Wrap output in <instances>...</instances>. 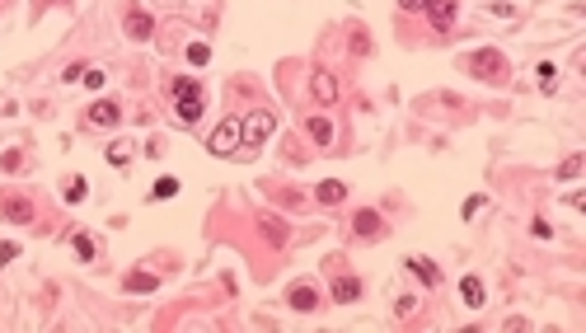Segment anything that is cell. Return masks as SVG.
Instances as JSON below:
<instances>
[{"label":"cell","mask_w":586,"mask_h":333,"mask_svg":"<svg viewBox=\"0 0 586 333\" xmlns=\"http://www.w3.org/2000/svg\"><path fill=\"white\" fill-rule=\"evenodd\" d=\"M174 104H179V122H197L202 118V85L197 80H174Z\"/></svg>","instance_id":"cell-1"},{"label":"cell","mask_w":586,"mask_h":333,"mask_svg":"<svg viewBox=\"0 0 586 333\" xmlns=\"http://www.w3.org/2000/svg\"><path fill=\"white\" fill-rule=\"evenodd\" d=\"M272 127H277V118H272L267 108H258V113H249L244 122H239V141L253 150V146H263L267 136H272Z\"/></svg>","instance_id":"cell-2"},{"label":"cell","mask_w":586,"mask_h":333,"mask_svg":"<svg viewBox=\"0 0 586 333\" xmlns=\"http://www.w3.org/2000/svg\"><path fill=\"white\" fill-rule=\"evenodd\" d=\"M469 71H474L478 80H507V57L497 48H483V52L469 57Z\"/></svg>","instance_id":"cell-3"},{"label":"cell","mask_w":586,"mask_h":333,"mask_svg":"<svg viewBox=\"0 0 586 333\" xmlns=\"http://www.w3.org/2000/svg\"><path fill=\"white\" fill-rule=\"evenodd\" d=\"M239 146H244V141H239V122L230 118V122H221V127L211 132V141H207V150H211V155H235Z\"/></svg>","instance_id":"cell-4"},{"label":"cell","mask_w":586,"mask_h":333,"mask_svg":"<svg viewBox=\"0 0 586 333\" xmlns=\"http://www.w3.org/2000/svg\"><path fill=\"white\" fill-rule=\"evenodd\" d=\"M0 216L10 225H29L33 221V206L24 202V197H0Z\"/></svg>","instance_id":"cell-5"},{"label":"cell","mask_w":586,"mask_h":333,"mask_svg":"<svg viewBox=\"0 0 586 333\" xmlns=\"http://www.w3.org/2000/svg\"><path fill=\"white\" fill-rule=\"evenodd\" d=\"M118 118H123V113H118V104H109V99H104V104H90V113H85L90 127H118Z\"/></svg>","instance_id":"cell-6"},{"label":"cell","mask_w":586,"mask_h":333,"mask_svg":"<svg viewBox=\"0 0 586 333\" xmlns=\"http://www.w3.org/2000/svg\"><path fill=\"white\" fill-rule=\"evenodd\" d=\"M286 305L300 310V315H309V310H319V291H314V286H291V291H286Z\"/></svg>","instance_id":"cell-7"},{"label":"cell","mask_w":586,"mask_h":333,"mask_svg":"<svg viewBox=\"0 0 586 333\" xmlns=\"http://www.w3.org/2000/svg\"><path fill=\"white\" fill-rule=\"evenodd\" d=\"M155 33V19L146 15V10H127V38H137V43H146Z\"/></svg>","instance_id":"cell-8"},{"label":"cell","mask_w":586,"mask_h":333,"mask_svg":"<svg viewBox=\"0 0 586 333\" xmlns=\"http://www.w3.org/2000/svg\"><path fill=\"white\" fill-rule=\"evenodd\" d=\"M408 272H413L417 282H427V286H441V268H436L432 258H422V254L408 258Z\"/></svg>","instance_id":"cell-9"},{"label":"cell","mask_w":586,"mask_h":333,"mask_svg":"<svg viewBox=\"0 0 586 333\" xmlns=\"http://www.w3.org/2000/svg\"><path fill=\"white\" fill-rule=\"evenodd\" d=\"M309 90H314V99H319V104H333V99H338V80L328 76V71H314Z\"/></svg>","instance_id":"cell-10"},{"label":"cell","mask_w":586,"mask_h":333,"mask_svg":"<svg viewBox=\"0 0 586 333\" xmlns=\"http://www.w3.org/2000/svg\"><path fill=\"white\" fill-rule=\"evenodd\" d=\"M427 15H432V24L441 33L450 29V24H455V0H432V5H427Z\"/></svg>","instance_id":"cell-11"},{"label":"cell","mask_w":586,"mask_h":333,"mask_svg":"<svg viewBox=\"0 0 586 333\" xmlns=\"http://www.w3.org/2000/svg\"><path fill=\"white\" fill-rule=\"evenodd\" d=\"M352 230L361 239H375V235H380V211H356V216H352Z\"/></svg>","instance_id":"cell-12"},{"label":"cell","mask_w":586,"mask_h":333,"mask_svg":"<svg viewBox=\"0 0 586 333\" xmlns=\"http://www.w3.org/2000/svg\"><path fill=\"white\" fill-rule=\"evenodd\" d=\"M314 197H319L324 206H338L342 197H347V183H338V178H324V183L314 188Z\"/></svg>","instance_id":"cell-13"},{"label":"cell","mask_w":586,"mask_h":333,"mask_svg":"<svg viewBox=\"0 0 586 333\" xmlns=\"http://www.w3.org/2000/svg\"><path fill=\"white\" fill-rule=\"evenodd\" d=\"M356 296H361V282H356V277H338V282H333V301L338 305H352Z\"/></svg>","instance_id":"cell-14"},{"label":"cell","mask_w":586,"mask_h":333,"mask_svg":"<svg viewBox=\"0 0 586 333\" xmlns=\"http://www.w3.org/2000/svg\"><path fill=\"white\" fill-rule=\"evenodd\" d=\"M258 225H263V239H267V244H277V249L286 244V225H281L277 216H263Z\"/></svg>","instance_id":"cell-15"},{"label":"cell","mask_w":586,"mask_h":333,"mask_svg":"<svg viewBox=\"0 0 586 333\" xmlns=\"http://www.w3.org/2000/svg\"><path fill=\"white\" fill-rule=\"evenodd\" d=\"M460 296H464V305H469V310H478V305H483V282H478V277H464V282H460Z\"/></svg>","instance_id":"cell-16"},{"label":"cell","mask_w":586,"mask_h":333,"mask_svg":"<svg viewBox=\"0 0 586 333\" xmlns=\"http://www.w3.org/2000/svg\"><path fill=\"white\" fill-rule=\"evenodd\" d=\"M127 291H155V286H160V277H155V272H127Z\"/></svg>","instance_id":"cell-17"},{"label":"cell","mask_w":586,"mask_h":333,"mask_svg":"<svg viewBox=\"0 0 586 333\" xmlns=\"http://www.w3.org/2000/svg\"><path fill=\"white\" fill-rule=\"evenodd\" d=\"M109 164H113V169H127V164H132V146H127V141H113L109 146Z\"/></svg>","instance_id":"cell-18"},{"label":"cell","mask_w":586,"mask_h":333,"mask_svg":"<svg viewBox=\"0 0 586 333\" xmlns=\"http://www.w3.org/2000/svg\"><path fill=\"white\" fill-rule=\"evenodd\" d=\"M71 249H76V258H80V263H94V254H99L90 235H71Z\"/></svg>","instance_id":"cell-19"},{"label":"cell","mask_w":586,"mask_h":333,"mask_svg":"<svg viewBox=\"0 0 586 333\" xmlns=\"http://www.w3.org/2000/svg\"><path fill=\"white\" fill-rule=\"evenodd\" d=\"M309 136H314L319 146H328L333 141V122H328V118H309Z\"/></svg>","instance_id":"cell-20"},{"label":"cell","mask_w":586,"mask_h":333,"mask_svg":"<svg viewBox=\"0 0 586 333\" xmlns=\"http://www.w3.org/2000/svg\"><path fill=\"white\" fill-rule=\"evenodd\" d=\"M85 192H90V183H85V178H66V202H85Z\"/></svg>","instance_id":"cell-21"},{"label":"cell","mask_w":586,"mask_h":333,"mask_svg":"<svg viewBox=\"0 0 586 333\" xmlns=\"http://www.w3.org/2000/svg\"><path fill=\"white\" fill-rule=\"evenodd\" d=\"M174 192H179V178H160V183L151 188V197H155V202H169Z\"/></svg>","instance_id":"cell-22"},{"label":"cell","mask_w":586,"mask_h":333,"mask_svg":"<svg viewBox=\"0 0 586 333\" xmlns=\"http://www.w3.org/2000/svg\"><path fill=\"white\" fill-rule=\"evenodd\" d=\"M582 164H586L582 155H568L563 164H558V178H577V174H582Z\"/></svg>","instance_id":"cell-23"},{"label":"cell","mask_w":586,"mask_h":333,"mask_svg":"<svg viewBox=\"0 0 586 333\" xmlns=\"http://www.w3.org/2000/svg\"><path fill=\"white\" fill-rule=\"evenodd\" d=\"M188 62H193V66H207V62H211V48H207V43H193V48H188Z\"/></svg>","instance_id":"cell-24"},{"label":"cell","mask_w":586,"mask_h":333,"mask_svg":"<svg viewBox=\"0 0 586 333\" xmlns=\"http://www.w3.org/2000/svg\"><path fill=\"white\" fill-rule=\"evenodd\" d=\"M554 80H558V71L544 62V66H540V85H544V90H554Z\"/></svg>","instance_id":"cell-25"},{"label":"cell","mask_w":586,"mask_h":333,"mask_svg":"<svg viewBox=\"0 0 586 333\" xmlns=\"http://www.w3.org/2000/svg\"><path fill=\"white\" fill-rule=\"evenodd\" d=\"M394 310H399V315L408 319V315H413V310H417V301H413V296H399V305H394Z\"/></svg>","instance_id":"cell-26"},{"label":"cell","mask_w":586,"mask_h":333,"mask_svg":"<svg viewBox=\"0 0 586 333\" xmlns=\"http://www.w3.org/2000/svg\"><path fill=\"white\" fill-rule=\"evenodd\" d=\"M19 258V244H0V263H15Z\"/></svg>","instance_id":"cell-27"},{"label":"cell","mask_w":586,"mask_h":333,"mask_svg":"<svg viewBox=\"0 0 586 333\" xmlns=\"http://www.w3.org/2000/svg\"><path fill=\"white\" fill-rule=\"evenodd\" d=\"M399 5H403V10H413V15H417V10H427L432 0H399Z\"/></svg>","instance_id":"cell-28"}]
</instances>
